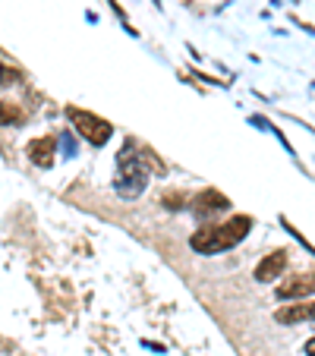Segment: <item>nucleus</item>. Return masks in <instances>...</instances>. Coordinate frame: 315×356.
<instances>
[{
  "instance_id": "nucleus-1",
  "label": "nucleus",
  "mask_w": 315,
  "mask_h": 356,
  "mask_svg": "<svg viewBox=\"0 0 315 356\" xmlns=\"http://www.w3.org/2000/svg\"><path fill=\"white\" fill-rule=\"evenodd\" d=\"M252 227V218H230L227 224H218V227H202L189 236V246L199 252V256H215V252H224V249H234L243 236Z\"/></svg>"
},
{
  "instance_id": "nucleus-2",
  "label": "nucleus",
  "mask_w": 315,
  "mask_h": 356,
  "mask_svg": "<svg viewBox=\"0 0 315 356\" xmlns=\"http://www.w3.org/2000/svg\"><path fill=\"white\" fill-rule=\"evenodd\" d=\"M117 164H120L117 189H120L123 195H139L142 189H145V183H148V170H145V164L139 161V155L133 152V142H127V145H123Z\"/></svg>"
},
{
  "instance_id": "nucleus-3",
  "label": "nucleus",
  "mask_w": 315,
  "mask_h": 356,
  "mask_svg": "<svg viewBox=\"0 0 315 356\" xmlns=\"http://www.w3.org/2000/svg\"><path fill=\"white\" fill-rule=\"evenodd\" d=\"M70 120L79 129L82 139H88L92 145H104V142L111 139V133H114V127H111L108 120H101V117L88 114V111H79V108H70Z\"/></svg>"
},
{
  "instance_id": "nucleus-4",
  "label": "nucleus",
  "mask_w": 315,
  "mask_h": 356,
  "mask_svg": "<svg viewBox=\"0 0 315 356\" xmlns=\"http://www.w3.org/2000/svg\"><path fill=\"white\" fill-rule=\"evenodd\" d=\"M227 209H230L227 195L215 193V189H205V193H199L193 199V211L199 218H208V215H215V211H227Z\"/></svg>"
},
{
  "instance_id": "nucleus-5",
  "label": "nucleus",
  "mask_w": 315,
  "mask_h": 356,
  "mask_svg": "<svg viewBox=\"0 0 315 356\" xmlns=\"http://www.w3.org/2000/svg\"><path fill=\"white\" fill-rule=\"evenodd\" d=\"M287 268V249H277V252H271V256H265L259 265H255V281H275V277H281V271Z\"/></svg>"
},
{
  "instance_id": "nucleus-6",
  "label": "nucleus",
  "mask_w": 315,
  "mask_h": 356,
  "mask_svg": "<svg viewBox=\"0 0 315 356\" xmlns=\"http://www.w3.org/2000/svg\"><path fill=\"white\" fill-rule=\"evenodd\" d=\"M315 293V275H300V277H290L287 284L277 287V296L281 300H300V296Z\"/></svg>"
},
{
  "instance_id": "nucleus-7",
  "label": "nucleus",
  "mask_w": 315,
  "mask_h": 356,
  "mask_svg": "<svg viewBox=\"0 0 315 356\" xmlns=\"http://www.w3.org/2000/svg\"><path fill=\"white\" fill-rule=\"evenodd\" d=\"M277 322L281 325H296V322H312L315 318V302H296V306H284V309H277Z\"/></svg>"
},
{
  "instance_id": "nucleus-8",
  "label": "nucleus",
  "mask_w": 315,
  "mask_h": 356,
  "mask_svg": "<svg viewBox=\"0 0 315 356\" xmlns=\"http://www.w3.org/2000/svg\"><path fill=\"white\" fill-rule=\"evenodd\" d=\"M54 148H57V139L45 136V139H38V142L29 145V158H32L38 168H51V164H54Z\"/></svg>"
},
{
  "instance_id": "nucleus-9",
  "label": "nucleus",
  "mask_w": 315,
  "mask_h": 356,
  "mask_svg": "<svg viewBox=\"0 0 315 356\" xmlns=\"http://www.w3.org/2000/svg\"><path fill=\"white\" fill-rule=\"evenodd\" d=\"M22 120V111L10 101H0V123H19Z\"/></svg>"
},
{
  "instance_id": "nucleus-10",
  "label": "nucleus",
  "mask_w": 315,
  "mask_h": 356,
  "mask_svg": "<svg viewBox=\"0 0 315 356\" xmlns=\"http://www.w3.org/2000/svg\"><path fill=\"white\" fill-rule=\"evenodd\" d=\"M7 79H13V73H10L7 67H0V86H3V82H7Z\"/></svg>"
},
{
  "instance_id": "nucleus-11",
  "label": "nucleus",
  "mask_w": 315,
  "mask_h": 356,
  "mask_svg": "<svg viewBox=\"0 0 315 356\" xmlns=\"http://www.w3.org/2000/svg\"><path fill=\"white\" fill-rule=\"evenodd\" d=\"M306 356H315V337H312V341L306 343Z\"/></svg>"
}]
</instances>
